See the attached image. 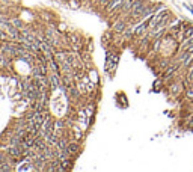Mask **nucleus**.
<instances>
[{"label":"nucleus","instance_id":"f257e3e1","mask_svg":"<svg viewBox=\"0 0 193 172\" xmlns=\"http://www.w3.org/2000/svg\"><path fill=\"white\" fill-rule=\"evenodd\" d=\"M148 24H149V21H146V23H143V24H140V26H139V27L136 29V33H137V35H140V33H143V30H145V29H146V27H148Z\"/></svg>","mask_w":193,"mask_h":172},{"label":"nucleus","instance_id":"f03ea898","mask_svg":"<svg viewBox=\"0 0 193 172\" xmlns=\"http://www.w3.org/2000/svg\"><path fill=\"white\" fill-rule=\"evenodd\" d=\"M67 148H68V151H69V153H74V151H77V148H79V147H77L76 143H73V145H69V147H67Z\"/></svg>","mask_w":193,"mask_h":172}]
</instances>
